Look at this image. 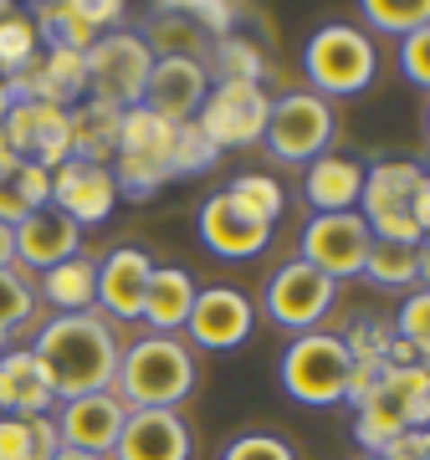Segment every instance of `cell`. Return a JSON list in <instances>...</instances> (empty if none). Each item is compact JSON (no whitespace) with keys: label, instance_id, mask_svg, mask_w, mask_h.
Returning <instances> with one entry per match:
<instances>
[{"label":"cell","instance_id":"25","mask_svg":"<svg viewBox=\"0 0 430 460\" xmlns=\"http://www.w3.org/2000/svg\"><path fill=\"white\" fill-rule=\"evenodd\" d=\"M139 41H144L154 57H184V62H200V66H205V57H211V36L200 31L184 11H175V5H159V11L144 21Z\"/></svg>","mask_w":430,"mask_h":460},{"label":"cell","instance_id":"11","mask_svg":"<svg viewBox=\"0 0 430 460\" xmlns=\"http://www.w3.org/2000/svg\"><path fill=\"white\" fill-rule=\"evenodd\" d=\"M0 133H5V144L16 148V159H31L41 169H57L72 159V118H67V108H51V102H11Z\"/></svg>","mask_w":430,"mask_h":460},{"label":"cell","instance_id":"22","mask_svg":"<svg viewBox=\"0 0 430 460\" xmlns=\"http://www.w3.org/2000/svg\"><path fill=\"white\" fill-rule=\"evenodd\" d=\"M200 287L190 281V271H180V266H154L149 277V292H144V323H149L154 332H175L190 323V307H195Z\"/></svg>","mask_w":430,"mask_h":460},{"label":"cell","instance_id":"32","mask_svg":"<svg viewBox=\"0 0 430 460\" xmlns=\"http://www.w3.org/2000/svg\"><path fill=\"white\" fill-rule=\"evenodd\" d=\"M364 16L374 31L415 36L430 26V0H364Z\"/></svg>","mask_w":430,"mask_h":460},{"label":"cell","instance_id":"45","mask_svg":"<svg viewBox=\"0 0 430 460\" xmlns=\"http://www.w3.org/2000/svg\"><path fill=\"white\" fill-rule=\"evenodd\" d=\"M415 271H420V287H430V235H420L415 246Z\"/></svg>","mask_w":430,"mask_h":460},{"label":"cell","instance_id":"30","mask_svg":"<svg viewBox=\"0 0 430 460\" xmlns=\"http://www.w3.org/2000/svg\"><path fill=\"white\" fill-rule=\"evenodd\" d=\"M364 277L374 287H415L420 271H415V246L405 241H374L369 246V261H364Z\"/></svg>","mask_w":430,"mask_h":460},{"label":"cell","instance_id":"13","mask_svg":"<svg viewBox=\"0 0 430 460\" xmlns=\"http://www.w3.org/2000/svg\"><path fill=\"white\" fill-rule=\"evenodd\" d=\"M51 205L77 220V226H103L118 205V184L108 164H83V159H67L51 169Z\"/></svg>","mask_w":430,"mask_h":460},{"label":"cell","instance_id":"20","mask_svg":"<svg viewBox=\"0 0 430 460\" xmlns=\"http://www.w3.org/2000/svg\"><path fill=\"white\" fill-rule=\"evenodd\" d=\"M51 410H57V394H51L41 358L31 348H5L0 353V414L31 420V414H51Z\"/></svg>","mask_w":430,"mask_h":460},{"label":"cell","instance_id":"8","mask_svg":"<svg viewBox=\"0 0 430 460\" xmlns=\"http://www.w3.org/2000/svg\"><path fill=\"white\" fill-rule=\"evenodd\" d=\"M369 246H374V235H369V226L359 220V210L313 215V220L302 226V256L298 261H308L328 281H348V277H364Z\"/></svg>","mask_w":430,"mask_h":460},{"label":"cell","instance_id":"21","mask_svg":"<svg viewBox=\"0 0 430 460\" xmlns=\"http://www.w3.org/2000/svg\"><path fill=\"white\" fill-rule=\"evenodd\" d=\"M302 195L318 215H344L359 210V195H364V164L359 159H344V154H323L308 164L302 174Z\"/></svg>","mask_w":430,"mask_h":460},{"label":"cell","instance_id":"38","mask_svg":"<svg viewBox=\"0 0 430 460\" xmlns=\"http://www.w3.org/2000/svg\"><path fill=\"white\" fill-rule=\"evenodd\" d=\"M220 460H298V450L287 440H277V435H236L220 450Z\"/></svg>","mask_w":430,"mask_h":460},{"label":"cell","instance_id":"46","mask_svg":"<svg viewBox=\"0 0 430 460\" xmlns=\"http://www.w3.org/2000/svg\"><path fill=\"white\" fill-rule=\"evenodd\" d=\"M51 460H108V456H87V450H67V445H62Z\"/></svg>","mask_w":430,"mask_h":460},{"label":"cell","instance_id":"42","mask_svg":"<svg viewBox=\"0 0 430 460\" xmlns=\"http://www.w3.org/2000/svg\"><path fill=\"white\" fill-rule=\"evenodd\" d=\"M380 460H430V429H405L395 445H384Z\"/></svg>","mask_w":430,"mask_h":460},{"label":"cell","instance_id":"41","mask_svg":"<svg viewBox=\"0 0 430 460\" xmlns=\"http://www.w3.org/2000/svg\"><path fill=\"white\" fill-rule=\"evenodd\" d=\"M16 180H21V195H26V205H31V210H41V205H51V169L31 164V159H21Z\"/></svg>","mask_w":430,"mask_h":460},{"label":"cell","instance_id":"16","mask_svg":"<svg viewBox=\"0 0 430 460\" xmlns=\"http://www.w3.org/2000/svg\"><path fill=\"white\" fill-rule=\"evenodd\" d=\"M83 256V226L67 220L57 205H41L16 226V266L21 271H51V266Z\"/></svg>","mask_w":430,"mask_h":460},{"label":"cell","instance_id":"43","mask_svg":"<svg viewBox=\"0 0 430 460\" xmlns=\"http://www.w3.org/2000/svg\"><path fill=\"white\" fill-rule=\"evenodd\" d=\"M415 226H420V235H430V180L415 190Z\"/></svg>","mask_w":430,"mask_h":460},{"label":"cell","instance_id":"17","mask_svg":"<svg viewBox=\"0 0 430 460\" xmlns=\"http://www.w3.org/2000/svg\"><path fill=\"white\" fill-rule=\"evenodd\" d=\"M251 328H256V313H251V302L236 287H211V292L195 296V307H190V343L195 348H211V353H226V348L246 343Z\"/></svg>","mask_w":430,"mask_h":460},{"label":"cell","instance_id":"14","mask_svg":"<svg viewBox=\"0 0 430 460\" xmlns=\"http://www.w3.org/2000/svg\"><path fill=\"white\" fill-rule=\"evenodd\" d=\"M154 261L139 246H113L98 266V307L93 313L108 323H139L144 313V292H149Z\"/></svg>","mask_w":430,"mask_h":460},{"label":"cell","instance_id":"50","mask_svg":"<svg viewBox=\"0 0 430 460\" xmlns=\"http://www.w3.org/2000/svg\"><path fill=\"white\" fill-rule=\"evenodd\" d=\"M426 180H430V169H426Z\"/></svg>","mask_w":430,"mask_h":460},{"label":"cell","instance_id":"7","mask_svg":"<svg viewBox=\"0 0 430 460\" xmlns=\"http://www.w3.org/2000/svg\"><path fill=\"white\" fill-rule=\"evenodd\" d=\"M333 128L338 123H333L328 98H318V93H282V98H272L262 144L277 154L282 164H313V159L328 154Z\"/></svg>","mask_w":430,"mask_h":460},{"label":"cell","instance_id":"34","mask_svg":"<svg viewBox=\"0 0 430 460\" xmlns=\"http://www.w3.org/2000/svg\"><path fill=\"white\" fill-rule=\"evenodd\" d=\"M36 57H41V51H36V21L26 16V11H16V16L0 26V77L26 72Z\"/></svg>","mask_w":430,"mask_h":460},{"label":"cell","instance_id":"49","mask_svg":"<svg viewBox=\"0 0 430 460\" xmlns=\"http://www.w3.org/2000/svg\"><path fill=\"white\" fill-rule=\"evenodd\" d=\"M426 133H430V108H426Z\"/></svg>","mask_w":430,"mask_h":460},{"label":"cell","instance_id":"35","mask_svg":"<svg viewBox=\"0 0 430 460\" xmlns=\"http://www.w3.org/2000/svg\"><path fill=\"white\" fill-rule=\"evenodd\" d=\"M226 195H231L246 215H256L262 226H277V215H282V184L277 180H266V174H241V180H231Z\"/></svg>","mask_w":430,"mask_h":460},{"label":"cell","instance_id":"36","mask_svg":"<svg viewBox=\"0 0 430 460\" xmlns=\"http://www.w3.org/2000/svg\"><path fill=\"white\" fill-rule=\"evenodd\" d=\"M395 338H405L420 353V363H430V287H415L405 296V307L395 317Z\"/></svg>","mask_w":430,"mask_h":460},{"label":"cell","instance_id":"29","mask_svg":"<svg viewBox=\"0 0 430 460\" xmlns=\"http://www.w3.org/2000/svg\"><path fill=\"white\" fill-rule=\"evenodd\" d=\"M211 66H215V83H256L262 87V51H256V41H246V36H220L211 47Z\"/></svg>","mask_w":430,"mask_h":460},{"label":"cell","instance_id":"6","mask_svg":"<svg viewBox=\"0 0 430 460\" xmlns=\"http://www.w3.org/2000/svg\"><path fill=\"white\" fill-rule=\"evenodd\" d=\"M302 66H308V83L323 98H348V93H364L380 72V57H374V41H369L359 26H323L313 31L308 51H302Z\"/></svg>","mask_w":430,"mask_h":460},{"label":"cell","instance_id":"40","mask_svg":"<svg viewBox=\"0 0 430 460\" xmlns=\"http://www.w3.org/2000/svg\"><path fill=\"white\" fill-rule=\"evenodd\" d=\"M16 169H21V164H16ZM16 169H0V226H11V230H16L26 215H31V205H26V195H21Z\"/></svg>","mask_w":430,"mask_h":460},{"label":"cell","instance_id":"3","mask_svg":"<svg viewBox=\"0 0 430 460\" xmlns=\"http://www.w3.org/2000/svg\"><path fill=\"white\" fill-rule=\"evenodd\" d=\"M426 184V169L415 159H384L364 169V195H359V220L369 226L374 241H405L420 246V226H415V190Z\"/></svg>","mask_w":430,"mask_h":460},{"label":"cell","instance_id":"15","mask_svg":"<svg viewBox=\"0 0 430 460\" xmlns=\"http://www.w3.org/2000/svg\"><path fill=\"white\" fill-rule=\"evenodd\" d=\"M205 93H211V77H205V66L200 62H184V57H154L149 87H144V108L180 128V123H195L200 118Z\"/></svg>","mask_w":430,"mask_h":460},{"label":"cell","instance_id":"10","mask_svg":"<svg viewBox=\"0 0 430 460\" xmlns=\"http://www.w3.org/2000/svg\"><path fill=\"white\" fill-rule=\"evenodd\" d=\"M333 296H338V281H328L308 261H287L266 281V317L287 332H318V323L333 307Z\"/></svg>","mask_w":430,"mask_h":460},{"label":"cell","instance_id":"31","mask_svg":"<svg viewBox=\"0 0 430 460\" xmlns=\"http://www.w3.org/2000/svg\"><path fill=\"white\" fill-rule=\"evenodd\" d=\"M36 313V281L21 271V266H5L0 271V343L16 328H26Z\"/></svg>","mask_w":430,"mask_h":460},{"label":"cell","instance_id":"5","mask_svg":"<svg viewBox=\"0 0 430 460\" xmlns=\"http://www.w3.org/2000/svg\"><path fill=\"white\" fill-rule=\"evenodd\" d=\"M87 66V93L118 113H129L144 102V87H149V72H154V51L139 41V31H108L98 36L83 57Z\"/></svg>","mask_w":430,"mask_h":460},{"label":"cell","instance_id":"1","mask_svg":"<svg viewBox=\"0 0 430 460\" xmlns=\"http://www.w3.org/2000/svg\"><path fill=\"white\" fill-rule=\"evenodd\" d=\"M31 353L41 358V368L51 378V394L62 404V399H83V394H108L118 378V353L123 348H118L108 317L67 313L41 328Z\"/></svg>","mask_w":430,"mask_h":460},{"label":"cell","instance_id":"47","mask_svg":"<svg viewBox=\"0 0 430 460\" xmlns=\"http://www.w3.org/2000/svg\"><path fill=\"white\" fill-rule=\"evenodd\" d=\"M5 113H11V93H5V77H0V123H5Z\"/></svg>","mask_w":430,"mask_h":460},{"label":"cell","instance_id":"12","mask_svg":"<svg viewBox=\"0 0 430 460\" xmlns=\"http://www.w3.org/2000/svg\"><path fill=\"white\" fill-rule=\"evenodd\" d=\"M129 410L123 399L108 389V394H83V399H62L51 410V425H57V440L67 450H87V456H113L118 429H123Z\"/></svg>","mask_w":430,"mask_h":460},{"label":"cell","instance_id":"19","mask_svg":"<svg viewBox=\"0 0 430 460\" xmlns=\"http://www.w3.org/2000/svg\"><path fill=\"white\" fill-rule=\"evenodd\" d=\"M200 241H205L215 256L251 261V256H262V251H266L272 226H262L256 215H246L231 195H226V190H220V195H211V199H205V210H200Z\"/></svg>","mask_w":430,"mask_h":460},{"label":"cell","instance_id":"37","mask_svg":"<svg viewBox=\"0 0 430 460\" xmlns=\"http://www.w3.org/2000/svg\"><path fill=\"white\" fill-rule=\"evenodd\" d=\"M175 11H184L215 41L220 36H236V16H241V5H231V0H190V5H175Z\"/></svg>","mask_w":430,"mask_h":460},{"label":"cell","instance_id":"48","mask_svg":"<svg viewBox=\"0 0 430 460\" xmlns=\"http://www.w3.org/2000/svg\"><path fill=\"white\" fill-rule=\"evenodd\" d=\"M11 16H16V5H11V0H0V26H5Z\"/></svg>","mask_w":430,"mask_h":460},{"label":"cell","instance_id":"18","mask_svg":"<svg viewBox=\"0 0 430 460\" xmlns=\"http://www.w3.org/2000/svg\"><path fill=\"white\" fill-rule=\"evenodd\" d=\"M108 460H190V425L180 410H129Z\"/></svg>","mask_w":430,"mask_h":460},{"label":"cell","instance_id":"27","mask_svg":"<svg viewBox=\"0 0 430 460\" xmlns=\"http://www.w3.org/2000/svg\"><path fill=\"white\" fill-rule=\"evenodd\" d=\"M169 144H175V123H165L159 113H149L144 102L123 113V128H118V154L154 159V164L169 169Z\"/></svg>","mask_w":430,"mask_h":460},{"label":"cell","instance_id":"28","mask_svg":"<svg viewBox=\"0 0 430 460\" xmlns=\"http://www.w3.org/2000/svg\"><path fill=\"white\" fill-rule=\"evenodd\" d=\"M62 450L51 414H31V420H11L0 414V460H51Z\"/></svg>","mask_w":430,"mask_h":460},{"label":"cell","instance_id":"9","mask_svg":"<svg viewBox=\"0 0 430 460\" xmlns=\"http://www.w3.org/2000/svg\"><path fill=\"white\" fill-rule=\"evenodd\" d=\"M266 113H272V98L256 83H215L195 123L215 148H251L262 144Z\"/></svg>","mask_w":430,"mask_h":460},{"label":"cell","instance_id":"33","mask_svg":"<svg viewBox=\"0 0 430 460\" xmlns=\"http://www.w3.org/2000/svg\"><path fill=\"white\" fill-rule=\"evenodd\" d=\"M215 159H220V148L200 133V123H180V128H175V144H169V180L205 174Z\"/></svg>","mask_w":430,"mask_h":460},{"label":"cell","instance_id":"23","mask_svg":"<svg viewBox=\"0 0 430 460\" xmlns=\"http://www.w3.org/2000/svg\"><path fill=\"white\" fill-rule=\"evenodd\" d=\"M67 118H72V159H83V164H108V159H118V128H123V113L118 108L87 98L77 108H67Z\"/></svg>","mask_w":430,"mask_h":460},{"label":"cell","instance_id":"44","mask_svg":"<svg viewBox=\"0 0 430 460\" xmlns=\"http://www.w3.org/2000/svg\"><path fill=\"white\" fill-rule=\"evenodd\" d=\"M5 266H16V230L11 226H0V271Z\"/></svg>","mask_w":430,"mask_h":460},{"label":"cell","instance_id":"26","mask_svg":"<svg viewBox=\"0 0 430 460\" xmlns=\"http://www.w3.org/2000/svg\"><path fill=\"white\" fill-rule=\"evenodd\" d=\"M405 429H410V420H405L399 399L390 394L384 384L364 399V404H359V410H354V440L364 445V450H369L374 460H380V456H384V445H395L399 435H405Z\"/></svg>","mask_w":430,"mask_h":460},{"label":"cell","instance_id":"39","mask_svg":"<svg viewBox=\"0 0 430 460\" xmlns=\"http://www.w3.org/2000/svg\"><path fill=\"white\" fill-rule=\"evenodd\" d=\"M399 66H405V77H410L415 87H426L430 93V26L426 31L405 36V47H399Z\"/></svg>","mask_w":430,"mask_h":460},{"label":"cell","instance_id":"4","mask_svg":"<svg viewBox=\"0 0 430 460\" xmlns=\"http://www.w3.org/2000/svg\"><path fill=\"white\" fill-rule=\"evenodd\" d=\"M348 374H354V358L338 332H298L282 358V389L313 410L338 404L348 394Z\"/></svg>","mask_w":430,"mask_h":460},{"label":"cell","instance_id":"24","mask_svg":"<svg viewBox=\"0 0 430 460\" xmlns=\"http://www.w3.org/2000/svg\"><path fill=\"white\" fill-rule=\"evenodd\" d=\"M36 296H47L51 307H57V317H67V313H93V307H98V261L72 256V261L41 271V281H36Z\"/></svg>","mask_w":430,"mask_h":460},{"label":"cell","instance_id":"2","mask_svg":"<svg viewBox=\"0 0 430 460\" xmlns=\"http://www.w3.org/2000/svg\"><path fill=\"white\" fill-rule=\"evenodd\" d=\"M190 389H195V353L180 338L149 332L118 353L113 394L123 399V410H180Z\"/></svg>","mask_w":430,"mask_h":460}]
</instances>
